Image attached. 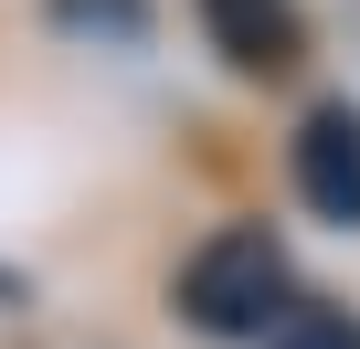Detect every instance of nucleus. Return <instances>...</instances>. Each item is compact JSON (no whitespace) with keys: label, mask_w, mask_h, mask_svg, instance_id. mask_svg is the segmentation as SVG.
<instances>
[{"label":"nucleus","mask_w":360,"mask_h":349,"mask_svg":"<svg viewBox=\"0 0 360 349\" xmlns=\"http://www.w3.org/2000/svg\"><path fill=\"white\" fill-rule=\"evenodd\" d=\"M202 32L233 74H286L297 64V11L286 0H202Z\"/></svg>","instance_id":"7ed1b4c3"},{"label":"nucleus","mask_w":360,"mask_h":349,"mask_svg":"<svg viewBox=\"0 0 360 349\" xmlns=\"http://www.w3.org/2000/svg\"><path fill=\"white\" fill-rule=\"evenodd\" d=\"M297 202L339 233H360V106H307L297 127Z\"/></svg>","instance_id":"f03ea898"},{"label":"nucleus","mask_w":360,"mask_h":349,"mask_svg":"<svg viewBox=\"0 0 360 349\" xmlns=\"http://www.w3.org/2000/svg\"><path fill=\"white\" fill-rule=\"evenodd\" d=\"M265 349H360V317H339V307H286V317L265 328Z\"/></svg>","instance_id":"20e7f679"},{"label":"nucleus","mask_w":360,"mask_h":349,"mask_svg":"<svg viewBox=\"0 0 360 349\" xmlns=\"http://www.w3.org/2000/svg\"><path fill=\"white\" fill-rule=\"evenodd\" d=\"M180 317L212 338H265L286 317V254L265 223H223L191 265H180Z\"/></svg>","instance_id":"f257e3e1"}]
</instances>
